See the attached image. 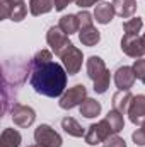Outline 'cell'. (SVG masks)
<instances>
[{
  "instance_id": "cell-1",
  "label": "cell",
  "mask_w": 145,
  "mask_h": 147,
  "mask_svg": "<svg viewBox=\"0 0 145 147\" xmlns=\"http://www.w3.org/2000/svg\"><path fill=\"white\" fill-rule=\"evenodd\" d=\"M68 74L63 65L56 62L31 63V79L29 84L38 94L46 98H62L67 87Z\"/></svg>"
},
{
  "instance_id": "cell-2",
  "label": "cell",
  "mask_w": 145,
  "mask_h": 147,
  "mask_svg": "<svg viewBox=\"0 0 145 147\" xmlns=\"http://www.w3.org/2000/svg\"><path fill=\"white\" fill-rule=\"evenodd\" d=\"M87 75L94 84V92L96 94H104L109 89L111 82V74L106 69V63L101 57H89L87 58Z\"/></svg>"
},
{
  "instance_id": "cell-3",
  "label": "cell",
  "mask_w": 145,
  "mask_h": 147,
  "mask_svg": "<svg viewBox=\"0 0 145 147\" xmlns=\"http://www.w3.org/2000/svg\"><path fill=\"white\" fill-rule=\"evenodd\" d=\"M46 43L50 45L51 51L56 55V57H62L73 43L68 39V36L60 29V26H51L46 33Z\"/></svg>"
},
{
  "instance_id": "cell-4",
  "label": "cell",
  "mask_w": 145,
  "mask_h": 147,
  "mask_svg": "<svg viewBox=\"0 0 145 147\" xmlns=\"http://www.w3.org/2000/svg\"><path fill=\"white\" fill-rule=\"evenodd\" d=\"M111 135H114V134H113V130L109 127L108 120L104 118V120H101V121L92 123L91 127H87V132H85L84 139H85V144L97 146V144H104Z\"/></svg>"
},
{
  "instance_id": "cell-5",
  "label": "cell",
  "mask_w": 145,
  "mask_h": 147,
  "mask_svg": "<svg viewBox=\"0 0 145 147\" xmlns=\"http://www.w3.org/2000/svg\"><path fill=\"white\" fill-rule=\"evenodd\" d=\"M87 99V89L84 84H75L73 87H68V91H65L58 101L62 110H72L75 106H80L84 101Z\"/></svg>"
},
{
  "instance_id": "cell-6",
  "label": "cell",
  "mask_w": 145,
  "mask_h": 147,
  "mask_svg": "<svg viewBox=\"0 0 145 147\" xmlns=\"http://www.w3.org/2000/svg\"><path fill=\"white\" fill-rule=\"evenodd\" d=\"M34 140H36V144L43 147H62V144H63L60 134L46 123H41L34 130Z\"/></svg>"
},
{
  "instance_id": "cell-7",
  "label": "cell",
  "mask_w": 145,
  "mask_h": 147,
  "mask_svg": "<svg viewBox=\"0 0 145 147\" xmlns=\"http://www.w3.org/2000/svg\"><path fill=\"white\" fill-rule=\"evenodd\" d=\"M121 51L132 58H142L145 55V43L138 34H125L121 38Z\"/></svg>"
},
{
  "instance_id": "cell-8",
  "label": "cell",
  "mask_w": 145,
  "mask_h": 147,
  "mask_svg": "<svg viewBox=\"0 0 145 147\" xmlns=\"http://www.w3.org/2000/svg\"><path fill=\"white\" fill-rule=\"evenodd\" d=\"M62 65L65 67V70L68 75H75L79 74V70L82 69V62H84V55H82V50L77 48V46H70L62 57Z\"/></svg>"
},
{
  "instance_id": "cell-9",
  "label": "cell",
  "mask_w": 145,
  "mask_h": 147,
  "mask_svg": "<svg viewBox=\"0 0 145 147\" xmlns=\"http://www.w3.org/2000/svg\"><path fill=\"white\" fill-rule=\"evenodd\" d=\"M36 120V111L26 105H14L12 108V121L19 128H29Z\"/></svg>"
},
{
  "instance_id": "cell-10",
  "label": "cell",
  "mask_w": 145,
  "mask_h": 147,
  "mask_svg": "<svg viewBox=\"0 0 145 147\" xmlns=\"http://www.w3.org/2000/svg\"><path fill=\"white\" fill-rule=\"evenodd\" d=\"M126 115L130 116V121L133 125H138V127L145 125V94L133 96Z\"/></svg>"
},
{
  "instance_id": "cell-11",
  "label": "cell",
  "mask_w": 145,
  "mask_h": 147,
  "mask_svg": "<svg viewBox=\"0 0 145 147\" xmlns=\"http://www.w3.org/2000/svg\"><path fill=\"white\" fill-rule=\"evenodd\" d=\"M137 75L133 72V67L123 65L114 72V84L118 87V91H130L135 84Z\"/></svg>"
},
{
  "instance_id": "cell-12",
  "label": "cell",
  "mask_w": 145,
  "mask_h": 147,
  "mask_svg": "<svg viewBox=\"0 0 145 147\" xmlns=\"http://www.w3.org/2000/svg\"><path fill=\"white\" fill-rule=\"evenodd\" d=\"M92 16H94V19H96V22L106 26V24H109V22L113 21V17L116 16V12H114L113 3H109V2H101V3L96 5Z\"/></svg>"
},
{
  "instance_id": "cell-13",
  "label": "cell",
  "mask_w": 145,
  "mask_h": 147,
  "mask_svg": "<svg viewBox=\"0 0 145 147\" xmlns=\"http://www.w3.org/2000/svg\"><path fill=\"white\" fill-rule=\"evenodd\" d=\"M111 3L114 7L116 16H119L123 19H130L137 12V0H113Z\"/></svg>"
},
{
  "instance_id": "cell-14",
  "label": "cell",
  "mask_w": 145,
  "mask_h": 147,
  "mask_svg": "<svg viewBox=\"0 0 145 147\" xmlns=\"http://www.w3.org/2000/svg\"><path fill=\"white\" fill-rule=\"evenodd\" d=\"M132 99H133V94H132L130 91H118V92H114L113 101H111L113 110H116V111H119V113H123V115H126Z\"/></svg>"
},
{
  "instance_id": "cell-15",
  "label": "cell",
  "mask_w": 145,
  "mask_h": 147,
  "mask_svg": "<svg viewBox=\"0 0 145 147\" xmlns=\"http://www.w3.org/2000/svg\"><path fill=\"white\" fill-rule=\"evenodd\" d=\"M62 128H63V132L65 134H68V135H72V137H85V132L87 130H84V127L75 120L72 116H65V118H62Z\"/></svg>"
},
{
  "instance_id": "cell-16",
  "label": "cell",
  "mask_w": 145,
  "mask_h": 147,
  "mask_svg": "<svg viewBox=\"0 0 145 147\" xmlns=\"http://www.w3.org/2000/svg\"><path fill=\"white\" fill-rule=\"evenodd\" d=\"M79 39L84 46H96L101 41V33L94 26H89L79 31Z\"/></svg>"
},
{
  "instance_id": "cell-17",
  "label": "cell",
  "mask_w": 145,
  "mask_h": 147,
  "mask_svg": "<svg viewBox=\"0 0 145 147\" xmlns=\"http://www.w3.org/2000/svg\"><path fill=\"white\" fill-rule=\"evenodd\" d=\"M21 142L22 137L15 128H3L0 135V147H19Z\"/></svg>"
},
{
  "instance_id": "cell-18",
  "label": "cell",
  "mask_w": 145,
  "mask_h": 147,
  "mask_svg": "<svg viewBox=\"0 0 145 147\" xmlns=\"http://www.w3.org/2000/svg\"><path fill=\"white\" fill-rule=\"evenodd\" d=\"M58 26H60V29H62L67 36H70V34H73V33H79V31H80V24H79L77 14H68V16L60 17Z\"/></svg>"
},
{
  "instance_id": "cell-19",
  "label": "cell",
  "mask_w": 145,
  "mask_h": 147,
  "mask_svg": "<svg viewBox=\"0 0 145 147\" xmlns=\"http://www.w3.org/2000/svg\"><path fill=\"white\" fill-rule=\"evenodd\" d=\"M55 9V3L53 0H29V12L31 16H43V14H48Z\"/></svg>"
},
{
  "instance_id": "cell-20",
  "label": "cell",
  "mask_w": 145,
  "mask_h": 147,
  "mask_svg": "<svg viewBox=\"0 0 145 147\" xmlns=\"http://www.w3.org/2000/svg\"><path fill=\"white\" fill-rule=\"evenodd\" d=\"M79 110H80V115L84 118H96L97 115H101V103L96 101V99H92V98H87L79 106Z\"/></svg>"
},
{
  "instance_id": "cell-21",
  "label": "cell",
  "mask_w": 145,
  "mask_h": 147,
  "mask_svg": "<svg viewBox=\"0 0 145 147\" xmlns=\"http://www.w3.org/2000/svg\"><path fill=\"white\" fill-rule=\"evenodd\" d=\"M106 120H108L109 127H111V130H113L114 135H118V134L125 128V118H123V113H119V111L111 110L108 115H106Z\"/></svg>"
},
{
  "instance_id": "cell-22",
  "label": "cell",
  "mask_w": 145,
  "mask_h": 147,
  "mask_svg": "<svg viewBox=\"0 0 145 147\" xmlns=\"http://www.w3.org/2000/svg\"><path fill=\"white\" fill-rule=\"evenodd\" d=\"M142 28H144V21H142V17H132V19H128V21L123 22L125 34H138Z\"/></svg>"
},
{
  "instance_id": "cell-23",
  "label": "cell",
  "mask_w": 145,
  "mask_h": 147,
  "mask_svg": "<svg viewBox=\"0 0 145 147\" xmlns=\"http://www.w3.org/2000/svg\"><path fill=\"white\" fill-rule=\"evenodd\" d=\"M26 16H28V7H26V3H24V2H22V3H14L12 14H10V21L21 22V21L26 19Z\"/></svg>"
},
{
  "instance_id": "cell-24",
  "label": "cell",
  "mask_w": 145,
  "mask_h": 147,
  "mask_svg": "<svg viewBox=\"0 0 145 147\" xmlns=\"http://www.w3.org/2000/svg\"><path fill=\"white\" fill-rule=\"evenodd\" d=\"M77 17H79L80 29H84V28H89V26H94V24H92V21H94L92 17H94V16H92L91 12H87L85 9H84V10H80V12L77 14Z\"/></svg>"
},
{
  "instance_id": "cell-25",
  "label": "cell",
  "mask_w": 145,
  "mask_h": 147,
  "mask_svg": "<svg viewBox=\"0 0 145 147\" xmlns=\"http://www.w3.org/2000/svg\"><path fill=\"white\" fill-rule=\"evenodd\" d=\"M133 72L137 75V79L145 84V58H137L133 63Z\"/></svg>"
},
{
  "instance_id": "cell-26",
  "label": "cell",
  "mask_w": 145,
  "mask_h": 147,
  "mask_svg": "<svg viewBox=\"0 0 145 147\" xmlns=\"http://www.w3.org/2000/svg\"><path fill=\"white\" fill-rule=\"evenodd\" d=\"M14 3L10 0H0V19H10Z\"/></svg>"
},
{
  "instance_id": "cell-27",
  "label": "cell",
  "mask_w": 145,
  "mask_h": 147,
  "mask_svg": "<svg viewBox=\"0 0 145 147\" xmlns=\"http://www.w3.org/2000/svg\"><path fill=\"white\" fill-rule=\"evenodd\" d=\"M132 139H133L135 146H138V147L145 146V125H142L140 128H137V130L132 134Z\"/></svg>"
},
{
  "instance_id": "cell-28",
  "label": "cell",
  "mask_w": 145,
  "mask_h": 147,
  "mask_svg": "<svg viewBox=\"0 0 145 147\" xmlns=\"http://www.w3.org/2000/svg\"><path fill=\"white\" fill-rule=\"evenodd\" d=\"M103 147H126V142H125V139H121L118 135H111L103 144Z\"/></svg>"
},
{
  "instance_id": "cell-29",
  "label": "cell",
  "mask_w": 145,
  "mask_h": 147,
  "mask_svg": "<svg viewBox=\"0 0 145 147\" xmlns=\"http://www.w3.org/2000/svg\"><path fill=\"white\" fill-rule=\"evenodd\" d=\"M72 2H75V0H53V3H55V10L62 12V10H65Z\"/></svg>"
},
{
  "instance_id": "cell-30",
  "label": "cell",
  "mask_w": 145,
  "mask_h": 147,
  "mask_svg": "<svg viewBox=\"0 0 145 147\" xmlns=\"http://www.w3.org/2000/svg\"><path fill=\"white\" fill-rule=\"evenodd\" d=\"M103 0H75V5H79L80 9H87V7H91V5H97V3H101Z\"/></svg>"
},
{
  "instance_id": "cell-31",
  "label": "cell",
  "mask_w": 145,
  "mask_h": 147,
  "mask_svg": "<svg viewBox=\"0 0 145 147\" xmlns=\"http://www.w3.org/2000/svg\"><path fill=\"white\" fill-rule=\"evenodd\" d=\"M10 2H12V3H22L24 0H10Z\"/></svg>"
},
{
  "instance_id": "cell-32",
  "label": "cell",
  "mask_w": 145,
  "mask_h": 147,
  "mask_svg": "<svg viewBox=\"0 0 145 147\" xmlns=\"http://www.w3.org/2000/svg\"><path fill=\"white\" fill-rule=\"evenodd\" d=\"M28 147H43V146H39V144H36V146H28Z\"/></svg>"
},
{
  "instance_id": "cell-33",
  "label": "cell",
  "mask_w": 145,
  "mask_h": 147,
  "mask_svg": "<svg viewBox=\"0 0 145 147\" xmlns=\"http://www.w3.org/2000/svg\"><path fill=\"white\" fill-rule=\"evenodd\" d=\"M142 39H144V43H145V33H144V36H142Z\"/></svg>"
}]
</instances>
